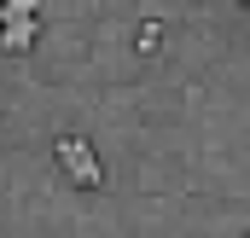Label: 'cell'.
Instances as JSON below:
<instances>
[{"instance_id":"1","label":"cell","mask_w":250,"mask_h":238,"mask_svg":"<svg viewBox=\"0 0 250 238\" xmlns=\"http://www.w3.org/2000/svg\"><path fill=\"white\" fill-rule=\"evenodd\" d=\"M35 35H41L35 6L29 0H0V53H29Z\"/></svg>"},{"instance_id":"2","label":"cell","mask_w":250,"mask_h":238,"mask_svg":"<svg viewBox=\"0 0 250 238\" xmlns=\"http://www.w3.org/2000/svg\"><path fill=\"white\" fill-rule=\"evenodd\" d=\"M59 163H64V175L76 180L82 192H99V186H105V169H99V157H93V145H87L82 134H64L59 139Z\"/></svg>"}]
</instances>
